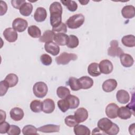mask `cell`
Masks as SVG:
<instances>
[{
  "instance_id": "obj_1",
  "label": "cell",
  "mask_w": 135,
  "mask_h": 135,
  "mask_svg": "<svg viewBox=\"0 0 135 135\" xmlns=\"http://www.w3.org/2000/svg\"><path fill=\"white\" fill-rule=\"evenodd\" d=\"M85 20L84 16L82 14H77L70 16L66 21V24L71 29H76L82 25Z\"/></svg>"
},
{
  "instance_id": "obj_2",
  "label": "cell",
  "mask_w": 135,
  "mask_h": 135,
  "mask_svg": "<svg viewBox=\"0 0 135 135\" xmlns=\"http://www.w3.org/2000/svg\"><path fill=\"white\" fill-rule=\"evenodd\" d=\"M48 88L47 85L43 82L35 83L33 87V92L35 97L38 98H43L47 94Z\"/></svg>"
},
{
  "instance_id": "obj_3",
  "label": "cell",
  "mask_w": 135,
  "mask_h": 135,
  "mask_svg": "<svg viewBox=\"0 0 135 135\" xmlns=\"http://www.w3.org/2000/svg\"><path fill=\"white\" fill-rule=\"evenodd\" d=\"M77 59L78 56L74 53L63 52L55 58V61L59 65H66L71 61H75Z\"/></svg>"
},
{
  "instance_id": "obj_4",
  "label": "cell",
  "mask_w": 135,
  "mask_h": 135,
  "mask_svg": "<svg viewBox=\"0 0 135 135\" xmlns=\"http://www.w3.org/2000/svg\"><path fill=\"white\" fill-rule=\"evenodd\" d=\"M124 53L123 50L119 47V43L117 40H112L110 42V46L108 50V55L112 57H119L121 54Z\"/></svg>"
},
{
  "instance_id": "obj_5",
  "label": "cell",
  "mask_w": 135,
  "mask_h": 135,
  "mask_svg": "<svg viewBox=\"0 0 135 135\" xmlns=\"http://www.w3.org/2000/svg\"><path fill=\"white\" fill-rule=\"evenodd\" d=\"M27 22L22 18H16L12 23L13 28L18 32H24L27 27Z\"/></svg>"
},
{
  "instance_id": "obj_6",
  "label": "cell",
  "mask_w": 135,
  "mask_h": 135,
  "mask_svg": "<svg viewBox=\"0 0 135 135\" xmlns=\"http://www.w3.org/2000/svg\"><path fill=\"white\" fill-rule=\"evenodd\" d=\"M99 66L101 73L104 74L111 73L113 69V65L112 62L109 60H102L100 61Z\"/></svg>"
},
{
  "instance_id": "obj_7",
  "label": "cell",
  "mask_w": 135,
  "mask_h": 135,
  "mask_svg": "<svg viewBox=\"0 0 135 135\" xmlns=\"http://www.w3.org/2000/svg\"><path fill=\"white\" fill-rule=\"evenodd\" d=\"M3 36L5 39L10 43L15 42L18 37L17 32L11 27L7 28L4 31Z\"/></svg>"
},
{
  "instance_id": "obj_8",
  "label": "cell",
  "mask_w": 135,
  "mask_h": 135,
  "mask_svg": "<svg viewBox=\"0 0 135 135\" xmlns=\"http://www.w3.org/2000/svg\"><path fill=\"white\" fill-rule=\"evenodd\" d=\"M113 122L108 118H103L100 119L98 122V128L104 132L105 134L112 127Z\"/></svg>"
},
{
  "instance_id": "obj_9",
  "label": "cell",
  "mask_w": 135,
  "mask_h": 135,
  "mask_svg": "<svg viewBox=\"0 0 135 135\" xmlns=\"http://www.w3.org/2000/svg\"><path fill=\"white\" fill-rule=\"evenodd\" d=\"M118 105L114 103L108 104L105 108V114L110 119H115L118 117Z\"/></svg>"
},
{
  "instance_id": "obj_10",
  "label": "cell",
  "mask_w": 135,
  "mask_h": 135,
  "mask_svg": "<svg viewBox=\"0 0 135 135\" xmlns=\"http://www.w3.org/2000/svg\"><path fill=\"white\" fill-rule=\"evenodd\" d=\"M50 12V16H62L63 9L60 3L58 2H54L52 3L49 8Z\"/></svg>"
},
{
  "instance_id": "obj_11",
  "label": "cell",
  "mask_w": 135,
  "mask_h": 135,
  "mask_svg": "<svg viewBox=\"0 0 135 135\" xmlns=\"http://www.w3.org/2000/svg\"><path fill=\"white\" fill-rule=\"evenodd\" d=\"M44 49L49 53L53 56L57 55L60 52V47L55 42L51 41L45 43L44 44Z\"/></svg>"
},
{
  "instance_id": "obj_12",
  "label": "cell",
  "mask_w": 135,
  "mask_h": 135,
  "mask_svg": "<svg viewBox=\"0 0 135 135\" xmlns=\"http://www.w3.org/2000/svg\"><path fill=\"white\" fill-rule=\"evenodd\" d=\"M74 117L79 123L85 121L88 118V112L84 108H80L74 112Z\"/></svg>"
},
{
  "instance_id": "obj_13",
  "label": "cell",
  "mask_w": 135,
  "mask_h": 135,
  "mask_svg": "<svg viewBox=\"0 0 135 135\" xmlns=\"http://www.w3.org/2000/svg\"><path fill=\"white\" fill-rule=\"evenodd\" d=\"M118 85L115 79H110L105 80L102 84V89L105 92H111L114 90Z\"/></svg>"
},
{
  "instance_id": "obj_14",
  "label": "cell",
  "mask_w": 135,
  "mask_h": 135,
  "mask_svg": "<svg viewBox=\"0 0 135 135\" xmlns=\"http://www.w3.org/2000/svg\"><path fill=\"white\" fill-rule=\"evenodd\" d=\"M122 16L127 19L132 18L135 15V9L133 5H126L121 9Z\"/></svg>"
},
{
  "instance_id": "obj_15",
  "label": "cell",
  "mask_w": 135,
  "mask_h": 135,
  "mask_svg": "<svg viewBox=\"0 0 135 135\" xmlns=\"http://www.w3.org/2000/svg\"><path fill=\"white\" fill-rule=\"evenodd\" d=\"M43 103L42 111L45 113H51L53 112L55 109V103L51 99H45Z\"/></svg>"
},
{
  "instance_id": "obj_16",
  "label": "cell",
  "mask_w": 135,
  "mask_h": 135,
  "mask_svg": "<svg viewBox=\"0 0 135 135\" xmlns=\"http://www.w3.org/2000/svg\"><path fill=\"white\" fill-rule=\"evenodd\" d=\"M47 17V12L46 9L42 7L36 8L34 14V20L37 22H42L45 21Z\"/></svg>"
},
{
  "instance_id": "obj_17",
  "label": "cell",
  "mask_w": 135,
  "mask_h": 135,
  "mask_svg": "<svg viewBox=\"0 0 135 135\" xmlns=\"http://www.w3.org/2000/svg\"><path fill=\"white\" fill-rule=\"evenodd\" d=\"M79 84L82 89H89L93 85V80L88 76H83L78 79Z\"/></svg>"
},
{
  "instance_id": "obj_18",
  "label": "cell",
  "mask_w": 135,
  "mask_h": 135,
  "mask_svg": "<svg viewBox=\"0 0 135 135\" xmlns=\"http://www.w3.org/2000/svg\"><path fill=\"white\" fill-rule=\"evenodd\" d=\"M9 114L12 119L15 121H18L23 119L24 113L23 110L21 108L15 107L11 110Z\"/></svg>"
},
{
  "instance_id": "obj_19",
  "label": "cell",
  "mask_w": 135,
  "mask_h": 135,
  "mask_svg": "<svg viewBox=\"0 0 135 135\" xmlns=\"http://www.w3.org/2000/svg\"><path fill=\"white\" fill-rule=\"evenodd\" d=\"M117 101L121 104H126L130 100V95L129 93L124 90H119L116 94Z\"/></svg>"
},
{
  "instance_id": "obj_20",
  "label": "cell",
  "mask_w": 135,
  "mask_h": 135,
  "mask_svg": "<svg viewBox=\"0 0 135 135\" xmlns=\"http://www.w3.org/2000/svg\"><path fill=\"white\" fill-rule=\"evenodd\" d=\"M120 59L122 66L126 68H129L133 65L134 60L132 56L129 54L123 53L120 55Z\"/></svg>"
},
{
  "instance_id": "obj_21",
  "label": "cell",
  "mask_w": 135,
  "mask_h": 135,
  "mask_svg": "<svg viewBox=\"0 0 135 135\" xmlns=\"http://www.w3.org/2000/svg\"><path fill=\"white\" fill-rule=\"evenodd\" d=\"M69 40V36L65 33H55L54 41L55 43H56L58 45H65L67 44Z\"/></svg>"
},
{
  "instance_id": "obj_22",
  "label": "cell",
  "mask_w": 135,
  "mask_h": 135,
  "mask_svg": "<svg viewBox=\"0 0 135 135\" xmlns=\"http://www.w3.org/2000/svg\"><path fill=\"white\" fill-rule=\"evenodd\" d=\"M38 131L44 133L58 132L60 131V126L56 124H46L43 126L38 129Z\"/></svg>"
},
{
  "instance_id": "obj_23",
  "label": "cell",
  "mask_w": 135,
  "mask_h": 135,
  "mask_svg": "<svg viewBox=\"0 0 135 135\" xmlns=\"http://www.w3.org/2000/svg\"><path fill=\"white\" fill-rule=\"evenodd\" d=\"M132 112L127 107H121L119 108L118 110V116L121 119L127 120L131 118Z\"/></svg>"
},
{
  "instance_id": "obj_24",
  "label": "cell",
  "mask_w": 135,
  "mask_h": 135,
  "mask_svg": "<svg viewBox=\"0 0 135 135\" xmlns=\"http://www.w3.org/2000/svg\"><path fill=\"white\" fill-rule=\"evenodd\" d=\"M73 131L76 135H90L91 134L90 129L82 124H78L74 127Z\"/></svg>"
},
{
  "instance_id": "obj_25",
  "label": "cell",
  "mask_w": 135,
  "mask_h": 135,
  "mask_svg": "<svg viewBox=\"0 0 135 135\" xmlns=\"http://www.w3.org/2000/svg\"><path fill=\"white\" fill-rule=\"evenodd\" d=\"M88 72L91 76L94 77L100 75L101 74V72L99 69V64L95 62L90 64L88 67Z\"/></svg>"
},
{
  "instance_id": "obj_26",
  "label": "cell",
  "mask_w": 135,
  "mask_h": 135,
  "mask_svg": "<svg viewBox=\"0 0 135 135\" xmlns=\"http://www.w3.org/2000/svg\"><path fill=\"white\" fill-rule=\"evenodd\" d=\"M55 34V33L52 30H46L43 33L42 36L40 37L39 41L41 42L44 43L53 41Z\"/></svg>"
},
{
  "instance_id": "obj_27",
  "label": "cell",
  "mask_w": 135,
  "mask_h": 135,
  "mask_svg": "<svg viewBox=\"0 0 135 135\" xmlns=\"http://www.w3.org/2000/svg\"><path fill=\"white\" fill-rule=\"evenodd\" d=\"M122 43L127 47H132L135 46V36L133 35H127L121 38Z\"/></svg>"
},
{
  "instance_id": "obj_28",
  "label": "cell",
  "mask_w": 135,
  "mask_h": 135,
  "mask_svg": "<svg viewBox=\"0 0 135 135\" xmlns=\"http://www.w3.org/2000/svg\"><path fill=\"white\" fill-rule=\"evenodd\" d=\"M20 13L24 16H30L33 11V5L32 4L25 2L20 8Z\"/></svg>"
},
{
  "instance_id": "obj_29",
  "label": "cell",
  "mask_w": 135,
  "mask_h": 135,
  "mask_svg": "<svg viewBox=\"0 0 135 135\" xmlns=\"http://www.w3.org/2000/svg\"><path fill=\"white\" fill-rule=\"evenodd\" d=\"M4 80L7 83L9 88L15 86L18 82V78L14 73H9L6 75Z\"/></svg>"
},
{
  "instance_id": "obj_30",
  "label": "cell",
  "mask_w": 135,
  "mask_h": 135,
  "mask_svg": "<svg viewBox=\"0 0 135 135\" xmlns=\"http://www.w3.org/2000/svg\"><path fill=\"white\" fill-rule=\"evenodd\" d=\"M65 98L68 101L70 106V109H76L79 107L80 104V100L77 97L74 95L69 94Z\"/></svg>"
},
{
  "instance_id": "obj_31",
  "label": "cell",
  "mask_w": 135,
  "mask_h": 135,
  "mask_svg": "<svg viewBox=\"0 0 135 135\" xmlns=\"http://www.w3.org/2000/svg\"><path fill=\"white\" fill-rule=\"evenodd\" d=\"M27 32L29 35L33 38H39L41 36V30L35 25L29 26L27 29Z\"/></svg>"
},
{
  "instance_id": "obj_32",
  "label": "cell",
  "mask_w": 135,
  "mask_h": 135,
  "mask_svg": "<svg viewBox=\"0 0 135 135\" xmlns=\"http://www.w3.org/2000/svg\"><path fill=\"white\" fill-rule=\"evenodd\" d=\"M43 103L40 100H34L30 103V109L33 112L39 113L42 111Z\"/></svg>"
},
{
  "instance_id": "obj_33",
  "label": "cell",
  "mask_w": 135,
  "mask_h": 135,
  "mask_svg": "<svg viewBox=\"0 0 135 135\" xmlns=\"http://www.w3.org/2000/svg\"><path fill=\"white\" fill-rule=\"evenodd\" d=\"M68 84L73 91H78L81 89L78 79L75 77H70L68 80Z\"/></svg>"
},
{
  "instance_id": "obj_34",
  "label": "cell",
  "mask_w": 135,
  "mask_h": 135,
  "mask_svg": "<svg viewBox=\"0 0 135 135\" xmlns=\"http://www.w3.org/2000/svg\"><path fill=\"white\" fill-rule=\"evenodd\" d=\"M56 94L59 98L63 99L70 94V91L69 89L66 87L60 86L57 88Z\"/></svg>"
},
{
  "instance_id": "obj_35",
  "label": "cell",
  "mask_w": 135,
  "mask_h": 135,
  "mask_svg": "<svg viewBox=\"0 0 135 135\" xmlns=\"http://www.w3.org/2000/svg\"><path fill=\"white\" fill-rule=\"evenodd\" d=\"M37 131L38 129L35 126L31 124L26 125L22 129V133L24 135L37 134Z\"/></svg>"
},
{
  "instance_id": "obj_36",
  "label": "cell",
  "mask_w": 135,
  "mask_h": 135,
  "mask_svg": "<svg viewBox=\"0 0 135 135\" xmlns=\"http://www.w3.org/2000/svg\"><path fill=\"white\" fill-rule=\"evenodd\" d=\"M79 44V41L77 36L74 35H70L69 36V40L66 44L67 46L70 49H74Z\"/></svg>"
},
{
  "instance_id": "obj_37",
  "label": "cell",
  "mask_w": 135,
  "mask_h": 135,
  "mask_svg": "<svg viewBox=\"0 0 135 135\" xmlns=\"http://www.w3.org/2000/svg\"><path fill=\"white\" fill-rule=\"evenodd\" d=\"M60 2L71 12H75L78 8V4L74 1H61Z\"/></svg>"
},
{
  "instance_id": "obj_38",
  "label": "cell",
  "mask_w": 135,
  "mask_h": 135,
  "mask_svg": "<svg viewBox=\"0 0 135 135\" xmlns=\"http://www.w3.org/2000/svg\"><path fill=\"white\" fill-rule=\"evenodd\" d=\"M57 104L58 108L63 112H65L70 109V106L68 101L66 98L59 100L57 101Z\"/></svg>"
},
{
  "instance_id": "obj_39",
  "label": "cell",
  "mask_w": 135,
  "mask_h": 135,
  "mask_svg": "<svg viewBox=\"0 0 135 135\" xmlns=\"http://www.w3.org/2000/svg\"><path fill=\"white\" fill-rule=\"evenodd\" d=\"M64 122L65 124L69 127H74L79 123L76 121L74 115H70L66 117L64 119Z\"/></svg>"
},
{
  "instance_id": "obj_40",
  "label": "cell",
  "mask_w": 135,
  "mask_h": 135,
  "mask_svg": "<svg viewBox=\"0 0 135 135\" xmlns=\"http://www.w3.org/2000/svg\"><path fill=\"white\" fill-rule=\"evenodd\" d=\"M40 60L42 63L46 66L51 64L52 62V57L47 54H43L40 56Z\"/></svg>"
},
{
  "instance_id": "obj_41",
  "label": "cell",
  "mask_w": 135,
  "mask_h": 135,
  "mask_svg": "<svg viewBox=\"0 0 135 135\" xmlns=\"http://www.w3.org/2000/svg\"><path fill=\"white\" fill-rule=\"evenodd\" d=\"M9 88L7 83L5 81H1L0 82V96L4 95Z\"/></svg>"
},
{
  "instance_id": "obj_42",
  "label": "cell",
  "mask_w": 135,
  "mask_h": 135,
  "mask_svg": "<svg viewBox=\"0 0 135 135\" xmlns=\"http://www.w3.org/2000/svg\"><path fill=\"white\" fill-rule=\"evenodd\" d=\"M7 133L8 135H19L21 133V129L17 126L11 125Z\"/></svg>"
},
{
  "instance_id": "obj_43",
  "label": "cell",
  "mask_w": 135,
  "mask_h": 135,
  "mask_svg": "<svg viewBox=\"0 0 135 135\" xmlns=\"http://www.w3.org/2000/svg\"><path fill=\"white\" fill-rule=\"evenodd\" d=\"M52 31L54 32H56L58 33H65L67 32V26L66 25L63 23H61L59 26L56 27L52 28Z\"/></svg>"
},
{
  "instance_id": "obj_44",
  "label": "cell",
  "mask_w": 135,
  "mask_h": 135,
  "mask_svg": "<svg viewBox=\"0 0 135 135\" xmlns=\"http://www.w3.org/2000/svg\"><path fill=\"white\" fill-rule=\"evenodd\" d=\"M10 126L11 125L5 121L0 123V133L4 134L7 133L10 128Z\"/></svg>"
},
{
  "instance_id": "obj_45",
  "label": "cell",
  "mask_w": 135,
  "mask_h": 135,
  "mask_svg": "<svg viewBox=\"0 0 135 135\" xmlns=\"http://www.w3.org/2000/svg\"><path fill=\"white\" fill-rule=\"evenodd\" d=\"M119 127L115 123H113V125L111 129L107 132L106 134L109 135H115L117 134L119 132Z\"/></svg>"
},
{
  "instance_id": "obj_46",
  "label": "cell",
  "mask_w": 135,
  "mask_h": 135,
  "mask_svg": "<svg viewBox=\"0 0 135 135\" xmlns=\"http://www.w3.org/2000/svg\"><path fill=\"white\" fill-rule=\"evenodd\" d=\"M26 2L25 0H12L11 1V4L13 7L16 9H18L21 7V6Z\"/></svg>"
},
{
  "instance_id": "obj_47",
  "label": "cell",
  "mask_w": 135,
  "mask_h": 135,
  "mask_svg": "<svg viewBox=\"0 0 135 135\" xmlns=\"http://www.w3.org/2000/svg\"><path fill=\"white\" fill-rule=\"evenodd\" d=\"M1 8L0 15L2 16L6 13L7 10V5L6 3L3 1H1Z\"/></svg>"
},
{
  "instance_id": "obj_48",
  "label": "cell",
  "mask_w": 135,
  "mask_h": 135,
  "mask_svg": "<svg viewBox=\"0 0 135 135\" xmlns=\"http://www.w3.org/2000/svg\"><path fill=\"white\" fill-rule=\"evenodd\" d=\"M6 112L2 110H1V120H0V123L3 122L4 121H5V119H6Z\"/></svg>"
},
{
  "instance_id": "obj_49",
  "label": "cell",
  "mask_w": 135,
  "mask_h": 135,
  "mask_svg": "<svg viewBox=\"0 0 135 135\" xmlns=\"http://www.w3.org/2000/svg\"><path fill=\"white\" fill-rule=\"evenodd\" d=\"M92 134H105L104 132H103L102 130H101L99 128H94L92 132Z\"/></svg>"
},
{
  "instance_id": "obj_50",
  "label": "cell",
  "mask_w": 135,
  "mask_h": 135,
  "mask_svg": "<svg viewBox=\"0 0 135 135\" xmlns=\"http://www.w3.org/2000/svg\"><path fill=\"white\" fill-rule=\"evenodd\" d=\"M129 131L130 134H134V123H133L129 126Z\"/></svg>"
},
{
  "instance_id": "obj_51",
  "label": "cell",
  "mask_w": 135,
  "mask_h": 135,
  "mask_svg": "<svg viewBox=\"0 0 135 135\" xmlns=\"http://www.w3.org/2000/svg\"><path fill=\"white\" fill-rule=\"evenodd\" d=\"M79 2L81 3L82 5H86L89 2V1H79Z\"/></svg>"
}]
</instances>
